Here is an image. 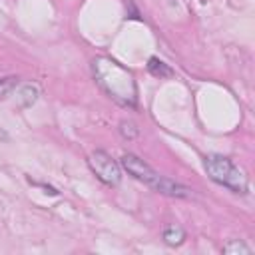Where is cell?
<instances>
[{"label":"cell","instance_id":"obj_10","mask_svg":"<svg viewBox=\"0 0 255 255\" xmlns=\"http://www.w3.org/2000/svg\"><path fill=\"white\" fill-rule=\"evenodd\" d=\"M0 137H6V133H2V131H0Z\"/></svg>","mask_w":255,"mask_h":255},{"label":"cell","instance_id":"obj_4","mask_svg":"<svg viewBox=\"0 0 255 255\" xmlns=\"http://www.w3.org/2000/svg\"><path fill=\"white\" fill-rule=\"evenodd\" d=\"M88 165L90 169L96 173V177L100 181H104L106 185H118L120 179H122V169H120V163L110 155L106 153L104 149H96L88 155Z\"/></svg>","mask_w":255,"mask_h":255},{"label":"cell","instance_id":"obj_6","mask_svg":"<svg viewBox=\"0 0 255 255\" xmlns=\"http://www.w3.org/2000/svg\"><path fill=\"white\" fill-rule=\"evenodd\" d=\"M147 70H149V74H153L157 78H169L173 74L171 68L165 62H161L159 58H149L147 60Z\"/></svg>","mask_w":255,"mask_h":255},{"label":"cell","instance_id":"obj_5","mask_svg":"<svg viewBox=\"0 0 255 255\" xmlns=\"http://www.w3.org/2000/svg\"><path fill=\"white\" fill-rule=\"evenodd\" d=\"M163 241L169 245V247H177V245H181L183 241H185V231H183V227H179V225H167L165 229H163Z\"/></svg>","mask_w":255,"mask_h":255},{"label":"cell","instance_id":"obj_8","mask_svg":"<svg viewBox=\"0 0 255 255\" xmlns=\"http://www.w3.org/2000/svg\"><path fill=\"white\" fill-rule=\"evenodd\" d=\"M18 86V78L16 76H8V78H0V100L6 98L14 88Z\"/></svg>","mask_w":255,"mask_h":255},{"label":"cell","instance_id":"obj_1","mask_svg":"<svg viewBox=\"0 0 255 255\" xmlns=\"http://www.w3.org/2000/svg\"><path fill=\"white\" fill-rule=\"evenodd\" d=\"M94 78L104 88L108 96H112L122 106H135L137 102V88L133 82V76L120 66L116 60L110 58H96L92 62Z\"/></svg>","mask_w":255,"mask_h":255},{"label":"cell","instance_id":"obj_7","mask_svg":"<svg viewBox=\"0 0 255 255\" xmlns=\"http://www.w3.org/2000/svg\"><path fill=\"white\" fill-rule=\"evenodd\" d=\"M221 251H223V253H227V255H239V253H251V247H249V245H245L241 239H233V241L225 243Z\"/></svg>","mask_w":255,"mask_h":255},{"label":"cell","instance_id":"obj_9","mask_svg":"<svg viewBox=\"0 0 255 255\" xmlns=\"http://www.w3.org/2000/svg\"><path fill=\"white\" fill-rule=\"evenodd\" d=\"M120 133L126 137V139H133L135 135H137V128H135V124L133 122H122L120 124Z\"/></svg>","mask_w":255,"mask_h":255},{"label":"cell","instance_id":"obj_3","mask_svg":"<svg viewBox=\"0 0 255 255\" xmlns=\"http://www.w3.org/2000/svg\"><path fill=\"white\" fill-rule=\"evenodd\" d=\"M203 167L207 171V175L227 187L229 191L233 193H247V187H249V181H247V175L243 173V169L239 165H235L229 157L225 155H219V153H213V155H207L205 161H203Z\"/></svg>","mask_w":255,"mask_h":255},{"label":"cell","instance_id":"obj_2","mask_svg":"<svg viewBox=\"0 0 255 255\" xmlns=\"http://www.w3.org/2000/svg\"><path fill=\"white\" fill-rule=\"evenodd\" d=\"M120 163L129 175H133L137 181L145 183L147 187H151L157 193H163V195H169V197H189L191 195L189 187H185V185H181V183H177L169 177L159 175L153 167H149L143 159H139L133 153H124Z\"/></svg>","mask_w":255,"mask_h":255}]
</instances>
